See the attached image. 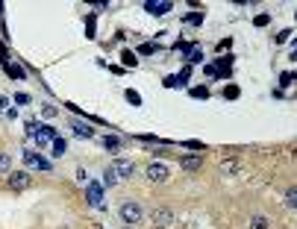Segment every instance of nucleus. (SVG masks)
<instances>
[{
	"instance_id": "obj_32",
	"label": "nucleus",
	"mask_w": 297,
	"mask_h": 229,
	"mask_svg": "<svg viewBox=\"0 0 297 229\" xmlns=\"http://www.w3.org/2000/svg\"><path fill=\"white\" fill-rule=\"evenodd\" d=\"M192 62H203V53H200V50H192Z\"/></svg>"
},
{
	"instance_id": "obj_13",
	"label": "nucleus",
	"mask_w": 297,
	"mask_h": 229,
	"mask_svg": "<svg viewBox=\"0 0 297 229\" xmlns=\"http://www.w3.org/2000/svg\"><path fill=\"white\" fill-rule=\"evenodd\" d=\"M268 227H271V221L265 215H253L250 218V229H268Z\"/></svg>"
},
{
	"instance_id": "obj_22",
	"label": "nucleus",
	"mask_w": 297,
	"mask_h": 229,
	"mask_svg": "<svg viewBox=\"0 0 297 229\" xmlns=\"http://www.w3.org/2000/svg\"><path fill=\"white\" fill-rule=\"evenodd\" d=\"M127 100H130L132 106H141V94H138V91H132V88L127 91Z\"/></svg>"
},
{
	"instance_id": "obj_24",
	"label": "nucleus",
	"mask_w": 297,
	"mask_h": 229,
	"mask_svg": "<svg viewBox=\"0 0 297 229\" xmlns=\"http://www.w3.org/2000/svg\"><path fill=\"white\" fill-rule=\"evenodd\" d=\"M41 115H44V118H56V115H59V109H56V106H44V109H41Z\"/></svg>"
},
{
	"instance_id": "obj_17",
	"label": "nucleus",
	"mask_w": 297,
	"mask_h": 229,
	"mask_svg": "<svg viewBox=\"0 0 297 229\" xmlns=\"http://www.w3.org/2000/svg\"><path fill=\"white\" fill-rule=\"evenodd\" d=\"M68 144L62 141V138H53V156H65Z\"/></svg>"
},
{
	"instance_id": "obj_3",
	"label": "nucleus",
	"mask_w": 297,
	"mask_h": 229,
	"mask_svg": "<svg viewBox=\"0 0 297 229\" xmlns=\"http://www.w3.org/2000/svg\"><path fill=\"white\" fill-rule=\"evenodd\" d=\"M144 173H147V179H150V182H156V185H162V182L171 179V170H168L165 162H150Z\"/></svg>"
},
{
	"instance_id": "obj_31",
	"label": "nucleus",
	"mask_w": 297,
	"mask_h": 229,
	"mask_svg": "<svg viewBox=\"0 0 297 229\" xmlns=\"http://www.w3.org/2000/svg\"><path fill=\"white\" fill-rule=\"evenodd\" d=\"M230 44H232V38H224V41H218V50H227Z\"/></svg>"
},
{
	"instance_id": "obj_5",
	"label": "nucleus",
	"mask_w": 297,
	"mask_h": 229,
	"mask_svg": "<svg viewBox=\"0 0 297 229\" xmlns=\"http://www.w3.org/2000/svg\"><path fill=\"white\" fill-rule=\"evenodd\" d=\"M109 167L115 170V176H118V179H132V176H135V162H130V159H121V156H118Z\"/></svg>"
},
{
	"instance_id": "obj_11",
	"label": "nucleus",
	"mask_w": 297,
	"mask_h": 229,
	"mask_svg": "<svg viewBox=\"0 0 297 229\" xmlns=\"http://www.w3.org/2000/svg\"><path fill=\"white\" fill-rule=\"evenodd\" d=\"M74 132H77L80 138H95V130H92L89 124H80V121H74Z\"/></svg>"
},
{
	"instance_id": "obj_10",
	"label": "nucleus",
	"mask_w": 297,
	"mask_h": 229,
	"mask_svg": "<svg viewBox=\"0 0 297 229\" xmlns=\"http://www.w3.org/2000/svg\"><path fill=\"white\" fill-rule=\"evenodd\" d=\"M24 159H27V164H35V167H41V170H50V162H47V159H41V156H35L33 150H27V153H24Z\"/></svg>"
},
{
	"instance_id": "obj_29",
	"label": "nucleus",
	"mask_w": 297,
	"mask_h": 229,
	"mask_svg": "<svg viewBox=\"0 0 297 229\" xmlns=\"http://www.w3.org/2000/svg\"><path fill=\"white\" fill-rule=\"evenodd\" d=\"M186 147H189V150H203V144H200V141H186Z\"/></svg>"
},
{
	"instance_id": "obj_30",
	"label": "nucleus",
	"mask_w": 297,
	"mask_h": 229,
	"mask_svg": "<svg viewBox=\"0 0 297 229\" xmlns=\"http://www.w3.org/2000/svg\"><path fill=\"white\" fill-rule=\"evenodd\" d=\"M77 179H80V182H89V173H86V170L80 167V170H77Z\"/></svg>"
},
{
	"instance_id": "obj_18",
	"label": "nucleus",
	"mask_w": 297,
	"mask_h": 229,
	"mask_svg": "<svg viewBox=\"0 0 297 229\" xmlns=\"http://www.w3.org/2000/svg\"><path fill=\"white\" fill-rule=\"evenodd\" d=\"M192 97H198V100L209 97V85H198V88H192Z\"/></svg>"
},
{
	"instance_id": "obj_20",
	"label": "nucleus",
	"mask_w": 297,
	"mask_h": 229,
	"mask_svg": "<svg viewBox=\"0 0 297 229\" xmlns=\"http://www.w3.org/2000/svg\"><path fill=\"white\" fill-rule=\"evenodd\" d=\"M124 65H127V68H135V65H138L135 53H130V50H124Z\"/></svg>"
},
{
	"instance_id": "obj_28",
	"label": "nucleus",
	"mask_w": 297,
	"mask_h": 229,
	"mask_svg": "<svg viewBox=\"0 0 297 229\" xmlns=\"http://www.w3.org/2000/svg\"><path fill=\"white\" fill-rule=\"evenodd\" d=\"M15 103H21V106H27V103H30V94H15Z\"/></svg>"
},
{
	"instance_id": "obj_7",
	"label": "nucleus",
	"mask_w": 297,
	"mask_h": 229,
	"mask_svg": "<svg viewBox=\"0 0 297 229\" xmlns=\"http://www.w3.org/2000/svg\"><path fill=\"white\" fill-rule=\"evenodd\" d=\"M144 9H147L150 15H168V12H171V3H168V0H162V3L147 0V3H144Z\"/></svg>"
},
{
	"instance_id": "obj_21",
	"label": "nucleus",
	"mask_w": 297,
	"mask_h": 229,
	"mask_svg": "<svg viewBox=\"0 0 297 229\" xmlns=\"http://www.w3.org/2000/svg\"><path fill=\"white\" fill-rule=\"evenodd\" d=\"M286 206H289V209H295V206H297V191H295V188L286 194Z\"/></svg>"
},
{
	"instance_id": "obj_4",
	"label": "nucleus",
	"mask_w": 297,
	"mask_h": 229,
	"mask_svg": "<svg viewBox=\"0 0 297 229\" xmlns=\"http://www.w3.org/2000/svg\"><path fill=\"white\" fill-rule=\"evenodd\" d=\"M171 224H174V212H171V209L162 206V209H153V212H150V227L153 229H168Z\"/></svg>"
},
{
	"instance_id": "obj_1",
	"label": "nucleus",
	"mask_w": 297,
	"mask_h": 229,
	"mask_svg": "<svg viewBox=\"0 0 297 229\" xmlns=\"http://www.w3.org/2000/svg\"><path fill=\"white\" fill-rule=\"evenodd\" d=\"M118 215H121V221H124L127 227H135V224L144 221V209H141L138 200H124L121 209H118Z\"/></svg>"
},
{
	"instance_id": "obj_8",
	"label": "nucleus",
	"mask_w": 297,
	"mask_h": 229,
	"mask_svg": "<svg viewBox=\"0 0 297 229\" xmlns=\"http://www.w3.org/2000/svg\"><path fill=\"white\" fill-rule=\"evenodd\" d=\"M89 203L103 209V188H100L98 182H89Z\"/></svg>"
},
{
	"instance_id": "obj_23",
	"label": "nucleus",
	"mask_w": 297,
	"mask_h": 229,
	"mask_svg": "<svg viewBox=\"0 0 297 229\" xmlns=\"http://www.w3.org/2000/svg\"><path fill=\"white\" fill-rule=\"evenodd\" d=\"M183 21H186V24H200V21H203V15H200V12H192V15H186Z\"/></svg>"
},
{
	"instance_id": "obj_15",
	"label": "nucleus",
	"mask_w": 297,
	"mask_h": 229,
	"mask_svg": "<svg viewBox=\"0 0 297 229\" xmlns=\"http://www.w3.org/2000/svg\"><path fill=\"white\" fill-rule=\"evenodd\" d=\"M103 147H106V150H121V138L106 135V138H103Z\"/></svg>"
},
{
	"instance_id": "obj_6",
	"label": "nucleus",
	"mask_w": 297,
	"mask_h": 229,
	"mask_svg": "<svg viewBox=\"0 0 297 229\" xmlns=\"http://www.w3.org/2000/svg\"><path fill=\"white\" fill-rule=\"evenodd\" d=\"M218 170H221L224 176H232V173H238V159H235V156H224V159L218 162Z\"/></svg>"
},
{
	"instance_id": "obj_27",
	"label": "nucleus",
	"mask_w": 297,
	"mask_h": 229,
	"mask_svg": "<svg viewBox=\"0 0 297 229\" xmlns=\"http://www.w3.org/2000/svg\"><path fill=\"white\" fill-rule=\"evenodd\" d=\"M289 35H292V30H283V33H280V35H274V38H277V44H283V41H286Z\"/></svg>"
},
{
	"instance_id": "obj_25",
	"label": "nucleus",
	"mask_w": 297,
	"mask_h": 229,
	"mask_svg": "<svg viewBox=\"0 0 297 229\" xmlns=\"http://www.w3.org/2000/svg\"><path fill=\"white\" fill-rule=\"evenodd\" d=\"M224 97H227V100L238 97V88H235V85H227V88H224Z\"/></svg>"
},
{
	"instance_id": "obj_16",
	"label": "nucleus",
	"mask_w": 297,
	"mask_h": 229,
	"mask_svg": "<svg viewBox=\"0 0 297 229\" xmlns=\"http://www.w3.org/2000/svg\"><path fill=\"white\" fill-rule=\"evenodd\" d=\"M9 170H12V156L0 153V173H9Z\"/></svg>"
},
{
	"instance_id": "obj_19",
	"label": "nucleus",
	"mask_w": 297,
	"mask_h": 229,
	"mask_svg": "<svg viewBox=\"0 0 297 229\" xmlns=\"http://www.w3.org/2000/svg\"><path fill=\"white\" fill-rule=\"evenodd\" d=\"M138 53H141V56H150V53H156V44H153V41H147V44H141V47H138Z\"/></svg>"
},
{
	"instance_id": "obj_14",
	"label": "nucleus",
	"mask_w": 297,
	"mask_h": 229,
	"mask_svg": "<svg viewBox=\"0 0 297 229\" xmlns=\"http://www.w3.org/2000/svg\"><path fill=\"white\" fill-rule=\"evenodd\" d=\"M6 74H9L12 79H24V76H27V71L21 65H6Z\"/></svg>"
},
{
	"instance_id": "obj_12",
	"label": "nucleus",
	"mask_w": 297,
	"mask_h": 229,
	"mask_svg": "<svg viewBox=\"0 0 297 229\" xmlns=\"http://www.w3.org/2000/svg\"><path fill=\"white\" fill-rule=\"evenodd\" d=\"M118 182H121V179L115 176V170H112V167H106V170H103V185H106V188H115Z\"/></svg>"
},
{
	"instance_id": "obj_9",
	"label": "nucleus",
	"mask_w": 297,
	"mask_h": 229,
	"mask_svg": "<svg viewBox=\"0 0 297 229\" xmlns=\"http://www.w3.org/2000/svg\"><path fill=\"white\" fill-rule=\"evenodd\" d=\"M180 167H183V170H200V167H203V156H183V159H180Z\"/></svg>"
},
{
	"instance_id": "obj_33",
	"label": "nucleus",
	"mask_w": 297,
	"mask_h": 229,
	"mask_svg": "<svg viewBox=\"0 0 297 229\" xmlns=\"http://www.w3.org/2000/svg\"><path fill=\"white\" fill-rule=\"evenodd\" d=\"M3 106H6V97H3V94H0V109H3Z\"/></svg>"
},
{
	"instance_id": "obj_2",
	"label": "nucleus",
	"mask_w": 297,
	"mask_h": 229,
	"mask_svg": "<svg viewBox=\"0 0 297 229\" xmlns=\"http://www.w3.org/2000/svg\"><path fill=\"white\" fill-rule=\"evenodd\" d=\"M6 185H9V191H27V188L33 185V176H30L27 170H9Z\"/></svg>"
},
{
	"instance_id": "obj_26",
	"label": "nucleus",
	"mask_w": 297,
	"mask_h": 229,
	"mask_svg": "<svg viewBox=\"0 0 297 229\" xmlns=\"http://www.w3.org/2000/svg\"><path fill=\"white\" fill-rule=\"evenodd\" d=\"M268 21H271L268 15H256V18H253V24H256V27H268Z\"/></svg>"
}]
</instances>
